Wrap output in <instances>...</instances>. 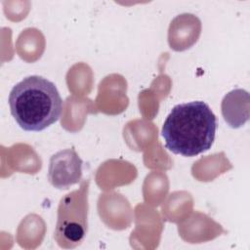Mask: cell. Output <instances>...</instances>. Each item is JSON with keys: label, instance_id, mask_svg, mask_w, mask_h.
<instances>
[{"label": "cell", "instance_id": "obj_1", "mask_svg": "<svg viewBox=\"0 0 250 250\" xmlns=\"http://www.w3.org/2000/svg\"><path fill=\"white\" fill-rule=\"evenodd\" d=\"M217 126V118L210 106L202 101H194L172 108L163 123L161 135L170 151L191 157L211 148Z\"/></svg>", "mask_w": 250, "mask_h": 250}, {"label": "cell", "instance_id": "obj_4", "mask_svg": "<svg viewBox=\"0 0 250 250\" xmlns=\"http://www.w3.org/2000/svg\"><path fill=\"white\" fill-rule=\"evenodd\" d=\"M83 161L74 147L58 151L50 159L48 179L53 187L66 189L80 182Z\"/></svg>", "mask_w": 250, "mask_h": 250}, {"label": "cell", "instance_id": "obj_5", "mask_svg": "<svg viewBox=\"0 0 250 250\" xmlns=\"http://www.w3.org/2000/svg\"><path fill=\"white\" fill-rule=\"evenodd\" d=\"M222 114L231 128H239L249 118V94L243 89L228 93L222 101Z\"/></svg>", "mask_w": 250, "mask_h": 250}, {"label": "cell", "instance_id": "obj_3", "mask_svg": "<svg viewBox=\"0 0 250 250\" xmlns=\"http://www.w3.org/2000/svg\"><path fill=\"white\" fill-rule=\"evenodd\" d=\"M89 181L65 194L60 201L54 238L59 246L73 248L79 245L88 230Z\"/></svg>", "mask_w": 250, "mask_h": 250}, {"label": "cell", "instance_id": "obj_2", "mask_svg": "<svg viewBox=\"0 0 250 250\" xmlns=\"http://www.w3.org/2000/svg\"><path fill=\"white\" fill-rule=\"evenodd\" d=\"M11 114L25 131L39 132L57 122L62 114V100L56 85L38 75L23 78L9 95Z\"/></svg>", "mask_w": 250, "mask_h": 250}]
</instances>
